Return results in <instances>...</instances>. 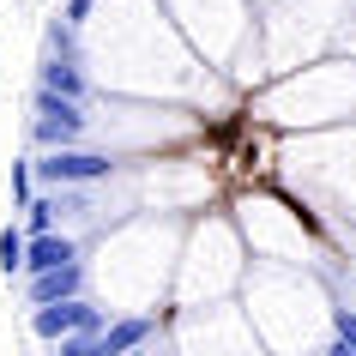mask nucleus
Segmentation results:
<instances>
[{
	"mask_svg": "<svg viewBox=\"0 0 356 356\" xmlns=\"http://www.w3.org/2000/svg\"><path fill=\"white\" fill-rule=\"evenodd\" d=\"M42 188H91V181H109L115 157L109 151H85V145H49L42 157H31Z\"/></svg>",
	"mask_w": 356,
	"mask_h": 356,
	"instance_id": "f257e3e1",
	"label": "nucleus"
},
{
	"mask_svg": "<svg viewBox=\"0 0 356 356\" xmlns=\"http://www.w3.org/2000/svg\"><path fill=\"white\" fill-rule=\"evenodd\" d=\"M31 139H37L42 151L49 145H85V133H91V115H85V103H73V97L49 91V85H37V97H31Z\"/></svg>",
	"mask_w": 356,
	"mask_h": 356,
	"instance_id": "f03ea898",
	"label": "nucleus"
},
{
	"mask_svg": "<svg viewBox=\"0 0 356 356\" xmlns=\"http://www.w3.org/2000/svg\"><path fill=\"white\" fill-rule=\"evenodd\" d=\"M103 308L85 296H60V302H37L31 308V332L42 338V344H60L67 332H103Z\"/></svg>",
	"mask_w": 356,
	"mask_h": 356,
	"instance_id": "7ed1b4c3",
	"label": "nucleus"
},
{
	"mask_svg": "<svg viewBox=\"0 0 356 356\" xmlns=\"http://www.w3.org/2000/svg\"><path fill=\"white\" fill-rule=\"evenodd\" d=\"M60 296H85V266L67 260V266H49V272H31L24 278V302H60Z\"/></svg>",
	"mask_w": 356,
	"mask_h": 356,
	"instance_id": "20e7f679",
	"label": "nucleus"
},
{
	"mask_svg": "<svg viewBox=\"0 0 356 356\" xmlns=\"http://www.w3.org/2000/svg\"><path fill=\"white\" fill-rule=\"evenodd\" d=\"M67 260H79V242H73V236H60V229H37V236H24V272H19V278L49 272V266H67Z\"/></svg>",
	"mask_w": 356,
	"mask_h": 356,
	"instance_id": "39448f33",
	"label": "nucleus"
},
{
	"mask_svg": "<svg viewBox=\"0 0 356 356\" xmlns=\"http://www.w3.org/2000/svg\"><path fill=\"white\" fill-rule=\"evenodd\" d=\"M37 85H49V91H60V97H73V103H91V79H85L79 55H42Z\"/></svg>",
	"mask_w": 356,
	"mask_h": 356,
	"instance_id": "423d86ee",
	"label": "nucleus"
},
{
	"mask_svg": "<svg viewBox=\"0 0 356 356\" xmlns=\"http://www.w3.org/2000/svg\"><path fill=\"white\" fill-rule=\"evenodd\" d=\"M151 332H157V320H151V314H121V320H103V332H97V356L139 350V344H145Z\"/></svg>",
	"mask_w": 356,
	"mask_h": 356,
	"instance_id": "0eeeda50",
	"label": "nucleus"
},
{
	"mask_svg": "<svg viewBox=\"0 0 356 356\" xmlns=\"http://www.w3.org/2000/svg\"><path fill=\"white\" fill-rule=\"evenodd\" d=\"M19 272H24V229L6 224V229H0V278L13 284Z\"/></svg>",
	"mask_w": 356,
	"mask_h": 356,
	"instance_id": "6e6552de",
	"label": "nucleus"
},
{
	"mask_svg": "<svg viewBox=\"0 0 356 356\" xmlns=\"http://www.w3.org/2000/svg\"><path fill=\"white\" fill-rule=\"evenodd\" d=\"M60 211H55V188L49 193H31V206H24V236H37V229H55Z\"/></svg>",
	"mask_w": 356,
	"mask_h": 356,
	"instance_id": "1a4fd4ad",
	"label": "nucleus"
},
{
	"mask_svg": "<svg viewBox=\"0 0 356 356\" xmlns=\"http://www.w3.org/2000/svg\"><path fill=\"white\" fill-rule=\"evenodd\" d=\"M42 55H73V24L60 19V13L42 24Z\"/></svg>",
	"mask_w": 356,
	"mask_h": 356,
	"instance_id": "9d476101",
	"label": "nucleus"
},
{
	"mask_svg": "<svg viewBox=\"0 0 356 356\" xmlns=\"http://www.w3.org/2000/svg\"><path fill=\"white\" fill-rule=\"evenodd\" d=\"M31 193H37V169H31V157H19V163H13V206H31Z\"/></svg>",
	"mask_w": 356,
	"mask_h": 356,
	"instance_id": "9b49d317",
	"label": "nucleus"
},
{
	"mask_svg": "<svg viewBox=\"0 0 356 356\" xmlns=\"http://www.w3.org/2000/svg\"><path fill=\"white\" fill-rule=\"evenodd\" d=\"M332 326H338V344H332V350L338 356H344V350L356 356V308H332Z\"/></svg>",
	"mask_w": 356,
	"mask_h": 356,
	"instance_id": "f8f14e48",
	"label": "nucleus"
},
{
	"mask_svg": "<svg viewBox=\"0 0 356 356\" xmlns=\"http://www.w3.org/2000/svg\"><path fill=\"white\" fill-rule=\"evenodd\" d=\"M91 6H97V0H67V13H60V19H67V24H73V31H79V24L91 19Z\"/></svg>",
	"mask_w": 356,
	"mask_h": 356,
	"instance_id": "ddd939ff",
	"label": "nucleus"
}]
</instances>
